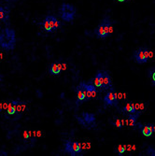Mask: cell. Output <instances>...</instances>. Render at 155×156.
Wrapping results in <instances>:
<instances>
[{"label": "cell", "instance_id": "ac0fdd59", "mask_svg": "<svg viewBox=\"0 0 155 156\" xmlns=\"http://www.w3.org/2000/svg\"><path fill=\"white\" fill-rule=\"evenodd\" d=\"M82 115H83V118L87 123H93L95 121L94 114H93V113H83Z\"/></svg>", "mask_w": 155, "mask_h": 156}, {"label": "cell", "instance_id": "6da1fadb", "mask_svg": "<svg viewBox=\"0 0 155 156\" xmlns=\"http://www.w3.org/2000/svg\"><path fill=\"white\" fill-rule=\"evenodd\" d=\"M16 46L15 30L6 27L0 32V47L6 51H13Z\"/></svg>", "mask_w": 155, "mask_h": 156}, {"label": "cell", "instance_id": "484cf974", "mask_svg": "<svg viewBox=\"0 0 155 156\" xmlns=\"http://www.w3.org/2000/svg\"><path fill=\"white\" fill-rule=\"evenodd\" d=\"M2 110V104H0V111Z\"/></svg>", "mask_w": 155, "mask_h": 156}, {"label": "cell", "instance_id": "7402d4cb", "mask_svg": "<svg viewBox=\"0 0 155 156\" xmlns=\"http://www.w3.org/2000/svg\"><path fill=\"white\" fill-rule=\"evenodd\" d=\"M117 151L120 155H122L123 152L125 151V146H122V145H119L118 148H117Z\"/></svg>", "mask_w": 155, "mask_h": 156}, {"label": "cell", "instance_id": "8fae6325", "mask_svg": "<svg viewBox=\"0 0 155 156\" xmlns=\"http://www.w3.org/2000/svg\"><path fill=\"white\" fill-rule=\"evenodd\" d=\"M85 87H86L85 101H89V100H91V99H93V98H95L96 94H97V89L90 82H86L85 83Z\"/></svg>", "mask_w": 155, "mask_h": 156}, {"label": "cell", "instance_id": "5bb4252c", "mask_svg": "<svg viewBox=\"0 0 155 156\" xmlns=\"http://www.w3.org/2000/svg\"><path fill=\"white\" fill-rule=\"evenodd\" d=\"M9 19V9L6 6H0V21L6 23Z\"/></svg>", "mask_w": 155, "mask_h": 156}, {"label": "cell", "instance_id": "ffe728a7", "mask_svg": "<svg viewBox=\"0 0 155 156\" xmlns=\"http://www.w3.org/2000/svg\"><path fill=\"white\" fill-rule=\"evenodd\" d=\"M146 155H149V156H155V149L150 146V147L146 150Z\"/></svg>", "mask_w": 155, "mask_h": 156}, {"label": "cell", "instance_id": "8992f818", "mask_svg": "<svg viewBox=\"0 0 155 156\" xmlns=\"http://www.w3.org/2000/svg\"><path fill=\"white\" fill-rule=\"evenodd\" d=\"M65 151L71 156L80 155L82 152V149L80 144L78 141L74 140H66L65 143Z\"/></svg>", "mask_w": 155, "mask_h": 156}, {"label": "cell", "instance_id": "3957f363", "mask_svg": "<svg viewBox=\"0 0 155 156\" xmlns=\"http://www.w3.org/2000/svg\"><path fill=\"white\" fill-rule=\"evenodd\" d=\"M154 53L151 50L147 47H140L136 50L133 53V59L136 64H146L150 59H152Z\"/></svg>", "mask_w": 155, "mask_h": 156}, {"label": "cell", "instance_id": "277c9868", "mask_svg": "<svg viewBox=\"0 0 155 156\" xmlns=\"http://www.w3.org/2000/svg\"><path fill=\"white\" fill-rule=\"evenodd\" d=\"M59 15L64 22H72L77 14V9L75 6L69 3H63L59 8Z\"/></svg>", "mask_w": 155, "mask_h": 156}, {"label": "cell", "instance_id": "7c38bea8", "mask_svg": "<svg viewBox=\"0 0 155 156\" xmlns=\"http://www.w3.org/2000/svg\"><path fill=\"white\" fill-rule=\"evenodd\" d=\"M112 89V80L109 75V73L106 70H103V86L102 90L107 91Z\"/></svg>", "mask_w": 155, "mask_h": 156}, {"label": "cell", "instance_id": "9a60e30c", "mask_svg": "<svg viewBox=\"0 0 155 156\" xmlns=\"http://www.w3.org/2000/svg\"><path fill=\"white\" fill-rule=\"evenodd\" d=\"M141 133L145 136H150L153 133H155V125L149 123L145 126H141Z\"/></svg>", "mask_w": 155, "mask_h": 156}, {"label": "cell", "instance_id": "44dd1931", "mask_svg": "<svg viewBox=\"0 0 155 156\" xmlns=\"http://www.w3.org/2000/svg\"><path fill=\"white\" fill-rule=\"evenodd\" d=\"M123 123H124V120H120V119H116L115 122H114V125L118 128H122L123 126Z\"/></svg>", "mask_w": 155, "mask_h": 156}, {"label": "cell", "instance_id": "cb8c5ba5", "mask_svg": "<svg viewBox=\"0 0 155 156\" xmlns=\"http://www.w3.org/2000/svg\"><path fill=\"white\" fill-rule=\"evenodd\" d=\"M6 2H8V3H12V2H15V1H17V0H5Z\"/></svg>", "mask_w": 155, "mask_h": 156}, {"label": "cell", "instance_id": "2e32d148", "mask_svg": "<svg viewBox=\"0 0 155 156\" xmlns=\"http://www.w3.org/2000/svg\"><path fill=\"white\" fill-rule=\"evenodd\" d=\"M139 115H140L139 113H131V114H129L128 117L126 118L124 122L128 126H135L136 122V120H137Z\"/></svg>", "mask_w": 155, "mask_h": 156}, {"label": "cell", "instance_id": "30bf717a", "mask_svg": "<svg viewBox=\"0 0 155 156\" xmlns=\"http://www.w3.org/2000/svg\"><path fill=\"white\" fill-rule=\"evenodd\" d=\"M63 70V66H62V63L59 61H55L53 63H51L49 66V73L51 76H58L61 74Z\"/></svg>", "mask_w": 155, "mask_h": 156}, {"label": "cell", "instance_id": "7a4b0ae2", "mask_svg": "<svg viewBox=\"0 0 155 156\" xmlns=\"http://www.w3.org/2000/svg\"><path fill=\"white\" fill-rule=\"evenodd\" d=\"M112 33H113V23L108 16H106L94 29V34L97 38L104 39L109 37Z\"/></svg>", "mask_w": 155, "mask_h": 156}, {"label": "cell", "instance_id": "d4e9b609", "mask_svg": "<svg viewBox=\"0 0 155 156\" xmlns=\"http://www.w3.org/2000/svg\"><path fill=\"white\" fill-rule=\"evenodd\" d=\"M118 1H119V2H125L126 0H118Z\"/></svg>", "mask_w": 155, "mask_h": 156}, {"label": "cell", "instance_id": "5b68a950", "mask_svg": "<svg viewBox=\"0 0 155 156\" xmlns=\"http://www.w3.org/2000/svg\"><path fill=\"white\" fill-rule=\"evenodd\" d=\"M42 29L47 33H53L62 27V23L53 15H48L41 23Z\"/></svg>", "mask_w": 155, "mask_h": 156}, {"label": "cell", "instance_id": "4fadbf2b", "mask_svg": "<svg viewBox=\"0 0 155 156\" xmlns=\"http://www.w3.org/2000/svg\"><path fill=\"white\" fill-rule=\"evenodd\" d=\"M18 103H19V101H17V100H12L8 104L7 108H6L8 115L12 116L17 112V105H18Z\"/></svg>", "mask_w": 155, "mask_h": 156}, {"label": "cell", "instance_id": "52a82bcc", "mask_svg": "<svg viewBox=\"0 0 155 156\" xmlns=\"http://www.w3.org/2000/svg\"><path fill=\"white\" fill-rule=\"evenodd\" d=\"M104 104L105 106H117L118 104V94L111 89L104 96Z\"/></svg>", "mask_w": 155, "mask_h": 156}, {"label": "cell", "instance_id": "603a6c76", "mask_svg": "<svg viewBox=\"0 0 155 156\" xmlns=\"http://www.w3.org/2000/svg\"><path fill=\"white\" fill-rule=\"evenodd\" d=\"M23 138L24 139H28V138L31 136V133H30V131H24L23 134Z\"/></svg>", "mask_w": 155, "mask_h": 156}, {"label": "cell", "instance_id": "ba28073f", "mask_svg": "<svg viewBox=\"0 0 155 156\" xmlns=\"http://www.w3.org/2000/svg\"><path fill=\"white\" fill-rule=\"evenodd\" d=\"M85 83L84 81H81L78 86L76 87V94H77V102L79 104L83 103L85 101V97H86V87H85Z\"/></svg>", "mask_w": 155, "mask_h": 156}, {"label": "cell", "instance_id": "e0dca14e", "mask_svg": "<svg viewBox=\"0 0 155 156\" xmlns=\"http://www.w3.org/2000/svg\"><path fill=\"white\" fill-rule=\"evenodd\" d=\"M123 111L128 113V114H131V113H137L136 110V104L133 102L126 103L125 106L123 107Z\"/></svg>", "mask_w": 155, "mask_h": 156}, {"label": "cell", "instance_id": "d6986e66", "mask_svg": "<svg viewBox=\"0 0 155 156\" xmlns=\"http://www.w3.org/2000/svg\"><path fill=\"white\" fill-rule=\"evenodd\" d=\"M149 71V76L151 80V83L155 86V68H150Z\"/></svg>", "mask_w": 155, "mask_h": 156}, {"label": "cell", "instance_id": "9c48e42d", "mask_svg": "<svg viewBox=\"0 0 155 156\" xmlns=\"http://www.w3.org/2000/svg\"><path fill=\"white\" fill-rule=\"evenodd\" d=\"M88 82L92 83L96 89L102 90V86H103V70H98L97 73L95 74V76L93 79H91Z\"/></svg>", "mask_w": 155, "mask_h": 156}]
</instances>
